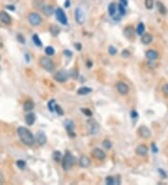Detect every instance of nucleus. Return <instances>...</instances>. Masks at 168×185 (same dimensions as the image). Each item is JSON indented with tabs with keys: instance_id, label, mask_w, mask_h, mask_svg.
<instances>
[{
	"instance_id": "nucleus-1",
	"label": "nucleus",
	"mask_w": 168,
	"mask_h": 185,
	"mask_svg": "<svg viewBox=\"0 0 168 185\" xmlns=\"http://www.w3.org/2000/svg\"><path fill=\"white\" fill-rule=\"evenodd\" d=\"M17 133H18V136L21 139V141L23 142L24 145L26 146H33L36 141V138H35L34 135L31 133V131L28 130L26 127L24 126H21L17 130Z\"/></svg>"
},
{
	"instance_id": "nucleus-2",
	"label": "nucleus",
	"mask_w": 168,
	"mask_h": 185,
	"mask_svg": "<svg viewBox=\"0 0 168 185\" xmlns=\"http://www.w3.org/2000/svg\"><path fill=\"white\" fill-rule=\"evenodd\" d=\"M73 165H74V157L70 153V151H66L63 160H62V166H63L65 170H69L71 169Z\"/></svg>"
},
{
	"instance_id": "nucleus-3",
	"label": "nucleus",
	"mask_w": 168,
	"mask_h": 185,
	"mask_svg": "<svg viewBox=\"0 0 168 185\" xmlns=\"http://www.w3.org/2000/svg\"><path fill=\"white\" fill-rule=\"evenodd\" d=\"M39 64H40L43 69H45L49 72L53 71L55 68V65H54L53 61L50 59L49 57H42L41 59L39 60Z\"/></svg>"
},
{
	"instance_id": "nucleus-4",
	"label": "nucleus",
	"mask_w": 168,
	"mask_h": 185,
	"mask_svg": "<svg viewBox=\"0 0 168 185\" xmlns=\"http://www.w3.org/2000/svg\"><path fill=\"white\" fill-rule=\"evenodd\" d=\"M28 21L32 25L34 26H38L41 24L42 22V18L38 14L37 12H31L28 15Z\"/></svg>"
},
{
	"instance_id": "nucleus-5",
	"label": "nucleus",
	"mask_w": 168,
	"mask_h": 185,
	"mask_svg": "<svg viewBox=\"0 0 168 185\" xmlns=\"http://www.w3.org/2000/svg\"><path fill=\"white\" fill-rule=\"evenodd\" d=\"M69 77H70V74L68 71L60 70L58 72H56V74L54 75V80L58 82H67Z\"/></svg>"
},
{
	"instance_id": "nucleus-6",
	"label": "nucleus",
	"mask_w": 168,
	"mask_h": 185,
	"mask_svg": "<svg viewBox=\"0 0 168 185\" xmlns=\"http://www.w3.org/2000/svg\"><path fill=\"white\" fill-rule=\"evenodd\" d=\"M137 133H138V136L140 138H145V139L149 138L150 137H151V132H150V130L145 125L140 126V127L138 128V130H137Z\"/></svg>"
},
{
	"instance_id": "nucleus-7",
	"label": "nucleus",
	"mask_w": 168,
	"mask_h": 185,
	"mask_svg": "<svg viewBox=\"0 0 168 185\" xmlns=\"http://www.w3.org/2000/svg\"><path fill=\"white\" fill-rule=\"evenodd\" d=\"M87 124H88V127H89V131L92 135H94L97 134L99 131V124L97 121H95L94 120H88L87 121Z\"/></svg>"
},
{
	"instance_id": "nucleus-8",
	"label": "nucleus",
	"mask_w": 168,
	"mask_h": 185,
	"mask_svg": "<svg viewBox=\"0 0 168 185\" xmlns=\"http://www.w3.org/2000/svg\"><path fill=\"white\" fill-rule=\"evenodd\" d=\"M55 15L57 20H58L62 24H67V18L65 16V13L62 8H57L55 10Z\"/></svg>"
},
{
	"instance_id": "nucleus-9",
	"label": "nucleus",
	"mask_w": 168,
	"mask_h": 185,
	"mask_svg": "<svg viewBox=\"0 0 168 185\" xmlns=\"http://www.w3.org/2000/svg\"><path fill=\"white\" fill-rule=\"evenodd\" d=\"M116 88H117V91L121 94H122V96H125V94H127L130 91L129 86H128V85L123 82H118L117 85H116Z\"/></svg>"
},
{
	"instance_id": "nucleus-10",
	"label": "nucleus",
	"mask_w": 168,
	"mask_h": 185,
	"mask_svg": "<svg viewBox=\"0 0 168 185\" xmlns=\"http://www.w3.org/2000/svg\"><path fill=\"white\" fill-rule=\"evenodd\" d=\"M75 18H76V21L78 24H82L85 22V14H84L81 8H76V10H75Z\"/></svg>"
},
{
	"instance_id": "nucleus-11",
	"label": "nucleus",
	"mask_w": 168,
	"mask_h": 185,
	"mask_svg": "<svg viewBox=\"0 0 168 185\" xmlns=\"http://www.w3.org/2000/svg\"><path fill=\"white\" fill-rule=\"evenodd\" d=\"M92 155L94 156L95 159L101 160V161L104 160L106 156H107L106 155V152L103 150H101V149H98V148H95L92 151Z\"/></svg>"
},
{
	"instance_id": "nucleus-12",
	"label": "nucleus",
	"mask_w": 168,
	"mask_h": 185,
	"mask_svg": "<svg viewBox=\"0 0 168 185\" xmlns=\"http://www.w3.org/2000/svg\"><path fill=\"white\" fill-rule=\"evenodd\" d=\"M65 126L66 130H67V133L69 135V137L73 138V137L76 136L74 133V123L71 120H66L65 121Z\"/></svg>"
},
{
	"instance_id": "nucleus-13",
	"label": "nucleus",
	"mask_w": 168,
	"mask_h": 185,
	"mask_svg": "<svg viewBox=\"0 0 168 185\" xmlns=\"http://www.w3.org/2000/svg\"><path fill=\"white\" fill-rule=\"evenodd\" d=\"M36 141L38 143L39 146H43V145H45V144H46L47 137H46V135L42 132V131H39V132H37V136H36Z\"/></svg>"
},
{
	"instance_id": "nucleus-14",
	"label": "nucleus",
	"mask_w": 168,
	"mask_h": 185,
	"mask_svg": "<svg viewBox=\"0 0 168 185\" xmlns=\"http://www.w3.org/2000/svg\"><path fill=\"white\" fill-rule=\"evenodd\" d=\"M0 21H1L3 24H5L6 25H8L11 24L12 19L10 16V14L7 13L6 11H0Z\"/></svg>"
},
{
	"instance_id": "nucleus-15",
	"label": "nucleus",
	"mask_w": 168,
	"mask_h": 185,
	"mask_svg": "<svg viewBox=\"0 0 168 185\" xmlns=\"http://www.w3.org/2000/svg\"><path fill=\"white\" fill-rule=\"evenodd\" d=\"M41 10L43 11V13L45 14L46 16H51L53 13H55V10H54V8L51 5H44L43 8H41Z\"/></svg>"
},
{
	"instance_id": "nucleus-16",
	"label": "nucleus",
	"mask_w": 168,
	"mask_h": 185,
	"mask_svg": "<svg viewBox=\"0 0 168 185\" xmlns=\"http://www.w3.org/2000/svg\"><path fill=\"white\" fill-rule=\"evenodd\" d=\"M141 41H142L143 44L148 45L150 44L153 41V36L150 33H146L142 35V38H141Z\"/></svg>"
},
{
	"instance_id": "nucleus-17",
	"label": "nucleus",
	"mask_w": 168,
	"mask_h": 185,
	"mask_svg": "<svg viewBox=\"0 0 168 185\" xmlns=\"http://www.w3.org/2000/svg\"><path fill=\"white\" fill-rule=\"evenodd\" d=\"M135 152L137 153L138 155H141V156L147 155L148 154V147L146 145H143V144H141V145L137 146V148H136Z\"/></svg>"
},
{
	"instance_id": "nucleus-18",
	"label": "nucleus",
	"mask_w": 168,
	"mask_h": 185,
	"mask_svg": "<svg viewBox=\"0 0 168 185\" xmlns=\"http://www.w3.org/2000/svg\"><path fill=\"white\" fill-rule=\"evenodd\" d=\"M90 165H91V160L89 157H87L85 155L81 157V159H79V165H81V168H88Z\"/></svg>"
},
{
	"instance_id": "nucleus-19",
	"label": "nucleus",
	"mask_w": 168,
	"mask_h": 185,
	"mask_svg": "<svg viewBox=\"0 0 168 185\" xmlns=\"http://www.w3.org/2000/svg\"><path fill=\"white\" fill-rule=\"evenodd\" d=\"M158 56H159L158 52H155V51H153V50H149V51H148L147 52H146V57H147L149 61L156 60L158 58Z\"/></svg>"
},
{
	"instance_id": "nucleus-20",
	"label": "nucleus",
	"mask_w": 168,
	"mask_h": 185,
	"mask_svg": "<svg viewBox=\"0 0 168 185\" xmlns=\"http://www.w3.org/2000/svg\"><path fill=\"white\" fill-rule=\"evenodd\" d=\"M123 34H124V36L127 38L129 39L132 38L135 34V30L133 28V26H127V27H125V29L123 30Z\"/></svg>"
},
{
	"instance_id": "nucleus-21",
	"label": "nucleus",
	"mask_w": 168,
	"mask_h": 185,
	"mask_svg": "<svg viewBox=\"0 0 168 185\" xmlns=\"http://www.w3.org/2000/svg\"><path fill=\"white\" fill-rule=\"evenodd\" d=\"M36 121V115L34 113H28L25 116V123L28 125H33Z\"/></svg>"
},
{
	"instance_id": "nucleus-22",
	"label": "nucleus",
	"mask_w": 168,
	"mask_h": 185,
	"mask_svg": "<svg viewBox=\"0 0 168 185\" xmlns=\"http://www.w3.org/2000/svg\"><path fill=\"white\" fill-rule=\"evenodd\" d=\"M156 4H157V8H158L159 12H160L161 14H162V15H165L166 13H167V8H166V7H165V5H163V4H162V2H160V1H157Z\"/></svg>"
},
{
	"instance_id": "nucleus-23",
	"label": "nucleus",
	"mask_w": 168,
	"mask_h": 185,
	"mask_svg": "<svg viewBox=\"0 0 168 185\" xmlns=\"http://www.w3.org/2000/svg\"><path fill=\"white\" fill-rule=\"evenodd\" d=\"M34 108H35V104L32 100H27L26 102H24V110L25 111H30V110H34Z\"/></svg>"
},
{
	"instance_id": "nucleus-24",
	"label": "nucleus",
	"mask_w": 168,
	"mask_h": 185,
	"mask_svg": "<svg viewBox=\"0 0 168 185\" xmlns=\"http://www.w3.org/2000/svg\"><path fill=\"white\" fill-rule=\"evenodd\" d=\"M92 92V89L89 88V87H86V86H83V87H81L78 90V94H79V96H85V94H88L89 93Z\"/></svg>"
},
{
	"instance_id": "nucleus-25",
	"label": "nucleus",
	"mask_w": 168,
	"mask_h": 185,
	"mask_svg": "<svg viewBox=\"0 0 168 185\" xmlns=\"http://www.w3.org/2000/svg\"><path fill=\"white\" fill-rule=\"evenodd\" d=\"M117 10V6L115 3H110L108 6V13L110 16H114Z\"/></svg>"
},
{
	"instance_id": "nucleus-26",
	"label": "nucleus",
	"mask_w": 168,
	"mask_h": 185,
	"mask_svg": "<svg viewBox=\"0 0 168 185\" xmlns=\"http://www.w3.org/2000/svg\"><path fill=\"white\" fill-rule=\"evenodd\" d=\"M60 28L58 27V26H56V25H51V27H50V32L51 34L53 36V37H56V36H58L59 33H60Z\"/></svg>"
},
{
	"instance_id": "nucleus-27",
	"label": "nucleus",
	"mask_w": 168,
	"mask_h": 185,
	"mask_svg": "<svg viewBox=\"0 0 168 185\" xmlns=\"http://www.w3.org/2000/svg\"><path fill=\"white\" fill-rule=\"evenodd\" d=\"M52 158L55 162H60L62 160V153L59 151H55L52 153Z\"/></svg>"
},
{
	"instance_id": "nucleus-28",
	"label": "nucleus",
	"mask_w": 168,
	"mask_h": 185,
	"mask_svg": "<svg viewBox=\"0 0 168 185\" xmlns=\"http://www.w3.org/2000/svg\"><path fill=\"white\" fill-rule=\"evenodd\" d=\"M145 31V25L143 22H139V24H137V27H136V33H137L138 35H143Z\"/></svg>"
},
{
	"instance_id": "nucleus-29",
	"label": "nucleus",
	"mask_w": 168,
	"mask_h": 185,
	"mask_svg": "<svg viewBox=\"0 0 168 185\" xmlns=\"http://www.w3.org/2000/svg\"><path fill=\"white\" fill-rule=\"evenodd\" d=\"M33 41H34V43L37 45V46H38V47H41L42 46V43H41V40H40V38H39V37L37 35V34H35L34 36H33Z\"/></svg>"
},
{
	"instance_id": "nucleus-30",
	"label": "nucleus",
	"mask_w": 168,
	"mask_h": 185,
	"mask_svg": "<svg viewBox=\"0 0 168 185\" xmlns=\"http://www.w3.org/2000/svg\"><path fill=\"white\" fill-rule=\"evenodd\" d=\"M45 52H46V54L49 55V56H51V55H53L54 54V49L53 47H51V46H48L45 48Z\"/></svg>"
},
{
	"instance_id": "nucleus-31",
	"label": "nucleus",
	"mask_w": 168,
	"mask_h": 185,
	"mask_svg": "<svg viewBox=\"0 0 168 185\" xmlns=\"http://www.w3.org/2000/svg\"><path fill=\"white\" fill-rule=\"evenodd\" d=\"M145 6L148 10H151L154 6V0H145Z\"/></svg>"
},
{
	"instance_id": "nucleus-32",
	"label": "nucleus",
	"mask_w": 168,
	"mask_h": 185,
	"mask_svg": "<svg viewBox=\"0 0 168 185\" xmlns=\"http://www.w3.org/2000/svg\"><path fill=\"white\" fill-rule=\"evenodd\" d=\"M102 145L106 148V149H108V150H109V149H111L112 147V143L110 142L108 139H105V140L102 142Z\"/></svg>"
},
{
	"instance_id": "nucleus-33",
	"label": "nucleus",
	"mask_w": 168,
	"mask_h": 185,
	"mask_svg": "<svg viewBox=\"0 0 168 185\" xmlns=\"http://www.w3.org/2000/svg\"><path fill=\"white\" fill-rule=\"evenodd\" d=\"M16 165L18 166L20 169H24L25 168V165H26V163L24 160H18L16 162Z\"/></svg>"
},
{
	"instance_id": "nucleus-34",
	"label": "nucleus",
	"mask_w": 168,
	"mask_h": 185,
	"mask_svg": "<svg viewBox=\"0 0 168 185\" xmlns=\"http://www.w3.org/2000/svg\"><path fill=\"white\" fill-rule=\"evenodd\" d=\"M118 10H119V11H120V15H121V16L125 15L126 10H125V7H124V6H122L121 4H119Z\"/></svg>"
},
{
	"instance_id": "nucleus-35",
	"label": "nucleus",
	"mask_w": 168,
	"mask_h": 185,
	"mask_svg": "<svg viewBox=\"0 0 168 185\" xmlns=\"http://www.w3.org/2000/svg\"><path fill=\"white\" fill-rule=\"evenodd\" d=\"M54 100L53 99H52V100H51V101H49V103H48V108H49V110H50V111H54V107H55V104H54Z\"/></svg>"
},
{
	"instance_id": "nucleus-36",
	"label": "nucleus",
	"mask_w": 168,
	"mask_h": 185,
	"mask_svg": "<svg viewBox=\"0 0 168 185\" xmlns=\"http://www.w3.org/2000/svg\"><path fill=\"white\" fill-rule=\"evenodd\" d=\"M54 110L57 112V113H58V115H61V116L64 115V110H63V109H62V108L59 105H55Z\"/></svg>"
},
{
	"instance_id": "nucleus-37",
	"label": "nucleus",
	"mask_w": 168,
	"mask_h": 185,
	"mask_svg": "<svg viewBox=\"0 0 168 185\" xmlns=\"http://www.w3.org/2000/svg\"><path fill=\"white\" fill-rule=\"evenodd\" d=\"M108 53L110 55H115L117 53V49L113 46H109L108 47Z\"/></svg>"
},
{
	"instance_id": "nucleus-38",
	"label": "nucleus",
	"mask_w": 168,
	"mask_h": 185,
	"mask_svg": "<svg viewBox=\"0 0 168 185\" xmlns=\"http://www.w3.org/2000/svg\"><path fill=\"white\" fill-rule=\"evenodd\" d=\"M43 3H44V0H36V2H35V5L34 7H37V8H43Z\"/></svg>"
},
{
	"instance_id": "nucleus-39",
	"label": "nucleus",
	"mask_w": 168,
	"mask_h": 185,
	"mask_svg": "<svg viewBox=\"0 0 168 185\" xmlns=\"http://www.w3.org/2000/svg\"><path fill=\"white\" fill-rule=\"evenodd\" d=\"M106 183L108 185H113V184H115V179L112 177H108L106 179Z\"/></svg>"
},
{
	"instance_id": "nucleus-40",
	"label": "nucleus",
	"mask_w": 168,
	"mask_h": 185,
	"mask_svg": "<svg viewBox=\"0 0 168 185\" xmlns=\"http://www.w3.org/2000/svg\"><path fill=\"white\" fill-rule=\"evenodd\" d=\"M81 111L83 112L84 114L88 117H92V112L89 110V109H81Z\"/></svg>"
},
{
	"instance_id": "nucleus-41",
	"label": "nucleus",
	"mask_w": 168,
	"mask_h": 185,
	"mask_svg": "<svg viewBox=\"0 0 168 185\" xmlns=\"http://www.w3.org/2000/svg\"><path fill=\"white\" fill-rule=\"evenodd\" d=\"M130 55H131V53H130L129 51H128V50H123V51L121 52V56L122 57L128 58V57H130Z\"/></svg>"
},
{
	"instance_id": "nucleus-42",
	"label": "nucleus",
	"mask_w": 168,
	"mask_h": 185,
	"mask_svg": "<svg viewBox=\"0 0 168 185\" xmlns=\"http://www.w3.org/2000/svg\"><path fill=\"white\" fill-rule=\"evenodd\" d=\"M69 74H70V77L73 79H77V77H78V72L75 70V69H71L69 72Z\"/></svg>"
},
{
	"instance_id": "nucleus-43",
	"label": "nucleus",
	"mask_w": 168,
	"mask_h": 185,
	"mask_svg": "<svg viewBox=\"0 0 168 185\" xmlns=\"http://www.w3.org/2000/svg\"><path fill=\"white\" fill-rule=\"evenodd\" d=\"M162 92L166 96H168V84H165L162 86Z\"/></svg>"
},
{
	"instance_id": "nucleus-44",
	"label": "nucleus",
	"mask_w": 168,
	"mask_h": 185,
	"mask_svg": "<svg viewBox=\"0 0 168 185\" xmlns=\"http://www.w3.org/2000/svg\"><path fill=\"white\" fill-rule=\"evenodd\" d=\"M17 38H18V40H19V41H20L21 43H24V42H25L24 38L21 34H19L18 36H17Z\"/></svg>"
},
{
	"instance_id": "nucleus-45",
	"label": "nucleus",
	"mask_w": 168,
	"mask_h": 185,
	"mask_svg": "<svg viewBox=\"0 0 168 185\" xmlns=\"http://www.w3.org/2000/svg\"><path fill=\"white\" fill-rule=\"evenodd\" d=\"M131 115H132V118H137V117H138L137 112L135 111V110H133V111L131 112Z\"/></svg>"
},
{
	"instance_id": "nucleus-46",
	"label": "nucleus",
	"mask_w": 168,
	"mask_h": 185,
	"mask_svg": "<svg viewBox=\"0 0 168 185\" xmlns=\"http://www.w3.org/2000/svg\"><path fill=\"white\" fill-rule=\"evenodd\" d=\"M120 4H121L122 6L126 7L128 5V1H127V0H120Z\"/></svg>"
},
{
	"instance_id": "nucleus-47",
	"label": "nucleus",
	"mask_w": 168,
	"mask_h": 185,
	"mask_svg": "<svg viewBox=\"0 0 168 185\" xmlns=\"http://www.w3.org/2000/svg\"><path fill=\"white\" fill-rule=\"evenodd\" d=\"M64 53H65V55H67L68 57H71V56H72V52H69L68 50H65V51L64 52Z\"/></svg>"
},
{
	"instance_id": "nucleus-48",
	"label": "nucleus",
	"mask_w": 168,
	"mask_h": 185,
	"mask_svg": "<svg viewBox=\"0 0 168 185\" xmlns=\"http://www.w3.org/2000/svg\"><path fill=\"white\" fill-rule=\"evenodd\" d=\"M4 182H5V178H4V175L0 172V183H3Z\"/></svg>"
},
{
	"instance_id": "nucleus-49",
	"label": "nucleus",
	"mask_w": 168,
	"mask_h": 185,
	"mask_svg": "<svg viewBox=\"0 0 168 185\" xmlns=\"http://www.w3.org/2000/svg\"><path fill=\"white\" fill-rule=\"evenodd\" d=\"M75 47L77 48L78 51H81V45L79 44V43H76V44H75Z\"/></svg>"
},
{
	"instance_id": "nucleus-50",
	"label": "nucleus",
	"mask_w": 168,
	"mask_h": 185,
	"mask_svg": "<svg viewBox=\"0 0 168 185\" xmlns=\"http://www.w3.org/2000/svg\"><path fill=\"white\" fill-rule=\"evenodd\" d=\"M159 172L161 173V175L162 176H163V178H166V174H165V172L163 170H162V169H159Z\"/></svg>"
},
{
	"instance_id": "nucleus-51",
	"label": "nucleus",
	"mask_w": 168,
	"mask_h": 185,
	"mask_svg": "<svg viewBox=\"0 0 168 185\" xmlns=\"http://www.w3.org/2000/svg\"><path fill=\"white\" fill-rule=\"evenodd\" d=\"M69 6H70V0H66V1L65 2V7L69 8Z\"/></svg>"
},
{
	"instance_id": "nucleus-52",
	"label": "nucleus",
	"mask_w": 168,
	"mask_h": 185,
	"mask_svg": "<svg viewBox=\"0 0 168 185\" xmlns=\"http://www.w3.org/2000/svg\"><path fill=\"white\" fill-rule=\"evenodd\" d=\"M92 63L91 61L87 62V67H92Z\"/></svg>"
},
{
	"instance_id": "nucleus-53",
	"label": "nucleus",
	"mask_w": 168,
	"mask_h": 185,
	"mask_svg": "<svg viewBox=\"0 0 168 185\" xmlns=\"http://www.w3.org/2000/svg\"><path fill=\"white\" fill-rule=\"evenodd\" d=\"M8 10H15V8H14V6H8L7 7Z\"/></svg>"
}]
</instances>
